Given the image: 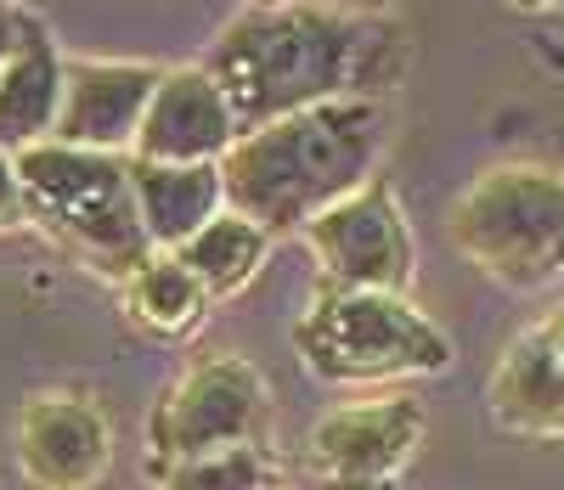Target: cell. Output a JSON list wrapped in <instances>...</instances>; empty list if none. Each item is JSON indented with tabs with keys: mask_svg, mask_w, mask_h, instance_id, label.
Returning a JSON list of instances; mask_svg holds the SVG:
<instances>
[{
	"mask_svg": "<svg viewBox=\"0 0 564 490\" xmlns=\"http://www.w3.org/2000/svg\"><path fill=\"white\" fill-rule=\"evenodd\" d=\"M23 23H29V12H18L12 0H0V63H7L12 45L23 40Z\"/></svg>",
	"mask_w": 564,
	"mask_h": 490,
	"instance_id": "19",
	"label": "cell"
},
{
	"mask_svg": "<svg viewBox=\"0 0 564 490\" xmlns=\"http://www.w3.org/2000/svg\"><path fill=\"white\" fill-rule=\"evenodd\" d=\"M457 249L508 287L564 271V175L542 164L486 170L452 209Z\"/></svg>",
	"mask_w": 564,
	"mask_h": 490,
	"instance_id": "5",
	"label": "cell"
},
{
	"mask_svg": "<svg viewBox=\"0 0 564 490\" xmlns=\"http://www.w3.org/2000/svg\"><path fill=\"white\" fill-rule=\"evenodd\" d=\"M29 220V198H23V181H18V159L0 153V231H12Z\"/></svg>",
	"mask_w": 564,
	"mask_h": 490,
	"instance_id": "18",
	"label": "cell"
},
{
	"mask_svg": "<svg viewBox=\"0 0 564 490\" xmlns=\"http://www.w3.org/2000/svg\"><path fill=\"white\" fill-rule=\"evenodd\" d=\"M130 186H135L141 231H148L153 249H170V254L186 237H198L226 204L220 164H141L135 159Z\"/></svg>",
	"mask_w": 564,
	"mask_h": 490,
	"instance_id": "13",
	"label": "cell"
},
{
	"mask_svg": "<svg viewBox=\"0 0 564 490\" xmlns=\"http://www.w3.org/2000/svg\"><path fill=\"white\" fill-rule=\"evenodd\" d=\"M265 462L254 446H231V451H209L193 462H175L164 490H260Z\"/></svg>",
	"mask_w": 564,
	"mask_h": 490,
	"instance_id": "17",
	"label": "cell"
},
{
	"mask_svg": "<svg viewBox=\"0 0 564 490\" xmlns=\"http://www.w3.org/2000/svg\"><path fill=\"white\" fill-rule=\"evenodd\" d=\"M231 141H238V124H231L220 85L204 68H181L159 79L135 135V159L141 164H220L231 153Z\"/></svg>",
	"mask_w": 564,
	"mask_h": 490,
	"instance_id": "10",
	"label": "cell"
},
{
	"mask_svg": "<svg viewBox=\"0 0 564 490\" xmlns=\"http://www.w3.org/2000/svg\"><path fill=\"white\" fill-rule=\"evenodd\" d=\"M63 113V57L40 18L23 23V40L0 63V153L52 141Z\"/></svg>",
	"mask_w": 564,
	"mask_h": 490,
	"instance_id": "12",
	"label": "cell"
},
{
	"mask_svg": "<svg viewBox=\"0 0 564 490\" xmlns=\"http://www.w3.org/2000/svg\"><path fill=\"white\" fill-rule=\"evenodd\" d=\"M513 7H525V12H547V7H564V0H513Z\"/></svg>",
	"mask_w": 564,
	"mask_h": 490,
	"instance_id": "21",
	"label": "cell"
},
{
	"mask_svg": "<svg viewBox=\"0 0 564 490\" xmlns=\"http://www.w3.org/2000/svg\"><path fill=\"white\" fill-rule=\"evenodd\" d=\"M204 74L249 135L316 102L379 90L395 74V34L327 7H260L215 40Z\"/></svg>",
	"mask_w": 564,
	"mask_h": 490,
	"instance_id": "1",
	"label": "cell"
},
{
	"mask_svg": "<svg viewBox=\"0 0 564 490\" xmlns=\"http://www.w3.org/2000/svg\"><path fill=\"white\" fill-rule=\"evenodd\" d=\"M204 282L186 271L175 254H153V260H141L130 276H124V305L141 327H153V333H186L198 316H204Z\"/></svg>",
	"mask_w": 564,
	"mask_h": 490,
	"instance_id": "16",
	"label": "cell"
},
{
	"mask_svg": "<svg viewBox=\"0 0 564 490\" xmlns=\"http://www.w3.org/2000/svg\"><path fill=\"white\" fill-rule=\"evenodd\" d=\"M159 79L164 74L148 63H63V113L52 141L119 159V146H135Z\"/></svg>",
	"mask_w": 564,
	"mask_h": 490,
	"instance_id": "9",
	"label": "cell"
},
{
	"mask_svg": "<svg viewBox=\"0 0 564 490\" xmlns=\"http://www.w3.org/2000/svg\"><path fill=\"white\" fill-rule=\"evenodd\" d=\"M384 146V113L372 96H339L231 141L220 159L226 204L265 237L294 231L367 186Z\"/></svg>",
	"mask_w": 564,
	"mask_h": 490,
	"instance_id": "2",
	"label": "cell"
},
{
	"mask_svg": "<svg viewBox=\"0 0 564 490\" xmlns=\"http://www.w3.org/2000/svg\"><path fill=\"white\" fill-rule=\"evenodd\" d=\"M491 412L525 434H564V367H558V345L547 333L520 338L502 356L491 378Z\"/></svg>",
	"mask_w": 564,
	"mask_h": 490,
	"instance_id": "14",
	"label": "cell"
},
{
	"mask_svg": "<svg viewBox=\"0 0 564 490\" xmlns=\"http://www.w3.org/2000/svg\"><path fill=\"white\" fill-rule=\"evenodd\" d=\"M260 7H282V0H260Z\"/></svg>",
	"mask_w": 564,
	"mask_h": 490,
	"instance_id": "23",
	"label": "cell"
},
{
	"mask_svg": "<svg viewBox=\"0 0 564 490\" xmlns=\"http://www.w3.org/2000/svg\"><path fill=\"white\" fill-rule=\"evenodd\" d=\"M558 367H564V338H558Z\"/></svg>",
	"mask_w": 564,
	"mask_h": 490,
	"instance_id": "22",
	"label": "cell"
},
{
	"mask_svg": "<svg viewBox=\"0 0 564 490\" xmlns=\"http://www.w3.org/2000/svg\"><path fill=\"white\" fill-rule=\"evenodd\" d=\"M316 7H327V12H345V18H372V12H384L390 0H316Z\"/></svg>",
	"mask_w": 564,
	"mask_h": 490,
	"instance_id": "20",
	"label": "cell"
},
{
	"mask_svg": "<svg viewBox=\"0 0 564 490\" xmlns=\"http://www.w3.org/2000/svg\"><path fill=\"white\" fill-rule=\"evenodd\" d=\"M175 260L193 271L204 282V293H231V287H243L260 260H265V231L254 220H243L238 209H220L198 237H186Z\"/></svg>",
	"mask_w": 564,
	"mask_h": 490,
	"instance_id": "15",
	"label": "cell"
},
{
	"mask_svg": "<svg viewBox=\"0 0 564 490\" xmlns=\"http://www.w3.org/2000/svg\"><path fill=\"white\" fill-rule=\"evenodd\" d=\"M108 451V423L85 395H40L18 417V462L40 490H90Z\"/></svg>",
	"mask_w": 564,
	"mask_h": 490,
	"instance_id": "11",
	"label": "cell"
},
{
	"mask_svg": "<svg viewBox=\"0 0 564 490\" xmlns=\"http://www.w3.org/2000/svg\"><path fill=\"white\" fill-rule=\"evenodd\" d=\"M294 345L327 383H379L452 367V338L430 316H417L401 293H322L294 327Z\"/></svg>",
	"mask_w": 564,
	"mask_h": 490,
	"instance_id": "4",
	"label": "cell"
},
{
	"mask_svg": "<svg viewBox=\"0 0 564 490\" xmlns=\"http://www.w3.org/2000/svg\"><path fill=\"white\" fill-rule=\"evenodd\" d=\"M12 159L29 198V220L57 231L68 249H79L85 260H97L102 271H119V276H130L141 260H153V242L135 215L130 164H119L113 153L63 146V141L23 146Z\"/></svg>",
	"mask_w": 564,
	"mask_h": 490,
	"instance_id": "3",
	"label": "cell"
},
{
	"mask_svg": "<svg viewBox=\"0 0 564 490\" xmlns=\"http://www.w3.org/2000/svg\"><path fill=\"white\" fill-rule=\"evenodd\" d=\"M423 434V412L412 401H367L322 417L311 434V462L334 490H384Z\"/></svg>",
	"mask_w": 564,
	"mask_h": 490,
	"instance_id": "8",
	"label": "cell"
},
{
	"mask_svg": "<svg viewBox=\"0 0 564 490\" xmlns=\"http://www.w3.org/2000/svg\"><path fill=\"white\" fill-rule=\"evenodd\" d=\"M265 412V383L249 361L215 356L186 372L153 412V457L159 462H193L209 451L249 446Z\"/></svg>",
	"mask_w": 564,
	"mask_h": 490,
	"instance_id": "6",
	"label": "cell"
},
{
	"mask_svg": "<svg viewBox=\"0 0 564 490\" xmlns=\"http://www.w3.org/2000/svg\"><path fill=\"white\" fill-rule=\"evenodd\" d=\"M311 249L322 271L334 276V287L356 293H401L412 282V237L384 186H361L345 204L316 215L305 226Z\"/></svg>",
	"mask_w": 564,
	"mask_h": 490,
	"instance_id": "7",
	"label": "cell"
}]
</instances>
